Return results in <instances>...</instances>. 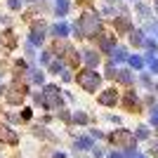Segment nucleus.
Masks as SVG:
<instances>
[{"instance_id":"f257e3e1","label":"nucleus","mask_w":158,"mask_h":158,"mask_svg":"<svg viewBox=\"0 0 158 158\" xmlns=\"http://www.w3.org/2000/svg\"><path fill=\"white\" fill-rule=\"evenodd\" d=\"M0 137H2V139H10V142H14V135H10V132H7V127H0Z\"/></svg>"}]
</instances>
